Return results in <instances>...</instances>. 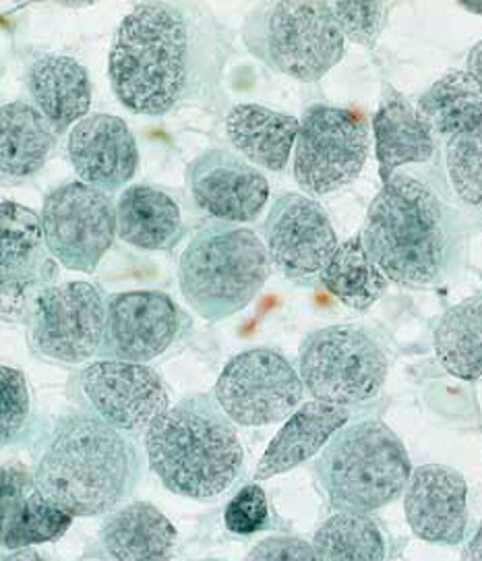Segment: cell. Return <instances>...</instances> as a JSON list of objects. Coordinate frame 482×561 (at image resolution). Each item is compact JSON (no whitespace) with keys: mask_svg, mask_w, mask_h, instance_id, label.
Returning <instances> with one entry per match:
<instances>
[{"mask_svg":"<svg viewBox=\"0 0 482 561\" xmlns=\"http://www.w3.org/2000/svg\"><path fill=\"white\" fill-rule=\"evenodd\" d=\"M305 383L297 367L274 348H251L228 360L214 398L239 427L288 421L300 409Z\"/></svg>","mask_w":482,"mask_h":561,"instance_id":"10","label":"cell"},{"mask_svg":"<svg viewBox=\"0 0 482 561\" xmlns=\"http://www.w3.org/2000/svg\"><path fill=\"white\" fill-rule=\"evenodd\" d=\"M141 474V460L127 433L95 412L62 414L46 437L34 479L39 493L71 516L114 512Z\"/></svg>","mask_w":482,"mask_h":561,"instance_id":"3","label":"cell"},{"mask_svg":"<svg viewBox=\"0 0 482 561\" xmlns=\"http://www.w3.org/2000/svg\"><path fill=\"white\" fill-rule=\"evenodd\" d=\"M371 150L365 116L317 104L300 118L295 146V181L305 193L321 197L360 176Z\"/></svg>","mask_w":482,"mask_h":561,"instance_id":"9","label":"cell"},{"mask_svg":"<svg viewBox=\"0 0 482 561\" xmlns=\"http://www.w3.org/2000/svg\"><path fill=\"white\" fill-rule=\"evenodd\" d=\"M410 530L431 545H460L468 530V483L446 465L414 468L404 491Z\"/></svg>","mask_w":482,"mask_h":561,"instance_id":"18","label":"cell"},{"mask_svg":"<svg viewBox=\"0 0 482 561\" xmlns=\"http://www.w3.org/2000/svg\"><path fill=\"white\" fill-rule=\"evenodd\" d=\"M388 280L425 290L456 278L464 265L462 214L428 181L398 172L375 195L360 230Z\"/></svg>","mask_w":482,"mask_h":561,"instance_id":"2","label":"cell"},{"mask_svg":"<svg viewBox=\"0 0 482 561\" xmlns=\"http://www.w3.org/2000/svg\"><path fill=\"white\" fill-rule=\"evenodd\" d=\"M197 561H222V560H197Z\"/></svg>","mask_w":482,"mask_h":561,"instance_id":"42","label":"cell"},{"mask_svg":"<svg viewBox=\"0 0 482 561\" xmlns=\"http://www.w3.org/2000/svg\"><path fill=\"white\" fill-rule=\"evenodd\" d=\"M60 263L50 253L42 218L15 202L0 206V300L4 323H27L37 297L58 284Z\"/></svg>","mask_w":482,"mask_h":561,"instance_id":"13","label":"cell"},{"mask_svg":"<svg viewBox=\"0 0 482 561\" xmlns=\"http://www.w3.org/2000/svg\"><path fill=\"white\" fill-rule=\"evenodd\" d=\"M244 561H319L313 542L298 537H269L257 542Z\"/></svg>","mask_w":482,"mask_h":561,"instance_id":"36","label":"cell"},{"mask_svg":"<svg viewBox=\"0 0 482 561\" xmlns=\"http://www.w3.org/2000/svg\"><path fill=\"white\" fill-rule=\"evenodd\" d=\"M149 468L174 495L207 502L241 477L239 433L214 396H188L146 431Z\"/></svg>","mask_w":482,"mask_h":561,"instance_id":"4","label":"cell"},{"mask_svg":"<svg viewBox=\"0 0 482 561\" xmlns=\"http://www.w3.org/2000/svg\"><path fill=\"white\" fill-rule=\"evenodd\" d=\"M55 127L30 102H9L0 111V172L7 183L37 174L56 148Z\"/></svg>","mask_w":482,"mask_h":561,"instance_id":"26","label":"cell"},{"mask_svg":"<svg viewBox=\"0 0 482 561\" xmlns=\"http://www.w3.org/2000/svg\"><path fill=\"white\" fill-rule=\"evenodd\" d=\"M39 218L56 262L81 274L95 272L118 234L111 195L81 181L50 191Z\"/></svg>","mask_w":482,"mask_h":561,"instance_id":"12","label":"cell"},{"mask_svg":"<svg viewBox=\"0 0 482 561\" xmlns=\"http://www.w3.org/2000/svg\"><path fill=\"white\" fill-rule=\"evenodd\" d=\"M319 561H390L391 542L371 514L337 512L319 524L313 539Z\"/></svg>","mask_w":482,"mask_h":561,"instance_id":"30","label":"cell"},{"mask_svg":"<svg viewBox=\"0 0 482 561\" xmlns=\"http://www.w3.org/2000/svg\"><path fill=\"white\" fill-rule=\"evenodd\" d=\"M437 360L447 374L477 381L482 377V295L449 307L433 332Z\"/></svg>","mask_w":482,"mask_h":561,"instance_id":"27","label":"cell"},{"mask_svg":"<svg viewBox=\"0 0 482 561\" xmlns=\"http://www.w3.org/2000/svg\"><path fill=\"white\" fill-rule=\"evenodd\" d=\"M242 39L265 67L302 83L328 76L346 55V38L323 0L257 2L242 23Z\"/></svg>","mask_w":482,"mask_h":561,"instance_id":"7","label":"cell"},{"mask_svg":"<svg viewBox=\"0 0 482 561\" xmlns=\"http://www.w3.org/2000/svg\"><path fill=\"white\" fill-rule=\"evenodd\" d=\"M223 524L234 535H255L269 526L267 495L257 483L242 486L228 502L223 512Z\"/></svg>","mask_w":482,"mask_h":561,"instance_id":"35","label":"cell"},{"mask_svg":"<svg viewBox=\"0 0 482 561\" xmlns=\"http://www.w3.org/2000/svg\"><path fill=\"white\" fill-rule=\"evenodd\" d=\"M297 369L313 400L351 409L379 396L390 374V358L369 330L330 325L302 340Z\"/></svg>","mask_w":482,"mask_h":561,"instance_id":"8","label":"cell"},{"mask_svg":"<svg viewBox=\"0 0 482 561\" xmlns=\"http://www.w3.org/2000/svg\"><path fill=\"white\" fill-rule=\"evenodd\" d=\"M351 421V411L328 402H305L276 433L261 456L255 481H267L315 458L332 442L335 433Z\"/></svg>","mask_w":482,"mask_h":561,"instance_id":"20","label":"cell"},{"mask_svg":"<svg viewBox=\"0 0 482 561\" xmlns=\"http://www.w3.org/2000/svg\"><path fill=\"white\" fill-rule=\"evenodd\" d=\"M416 113L431 133L449 139L482 123V85L468 71H449L418 98Z\"/></svg>","mask_w":482,"mask_h":561,"instance_id":"29","label":"cell"},{"mask_svg":"<svg viewBox=\"0 0 482 561\" xmlns=\"http://www.w3.org/2000/svg\"><path fill=\"white\" fill-rule=\"evenodd\" d=\"M372 137L383 185L398 174V169L431 162L437 151V139L421 114L391 85L383 88L379 108L372 116Z\"/></svg>","mask_w":482,"mask_h":561,"instance_id":"21","label":"cell"},{"mask_svg":"<svg viewBox=\"0 0 482 561\" xmlns=\"http://www.w3.org/2000/svg\"><path fill=\"white\" fill-rule=\"evenodd\" d=\"M272 260L260 237L239 225L202 226L179 260V286L188 307L207 321L246 309L269 278Z\"/></svg>","mask_w":482,"mask_h":561,"instance_id":"5","label":"cell"},{"mask_svg":"<svg viewBox=\"0 0 482 561\" xmlns=\"http://www.w3.org/2000/svg\"><path fill=\"white\" fill-rule=\"evenodd\" d=\"M409 449L379 419L337 431L319 454L317 479L337 512L372 514L404 495L412 477Z\"/></svg>","mask_w":482,"mask_h":561,"instance_id":"6","label":"cell"},{"mask_svg":"<svg viewBox=\"0 0 482 561\" xmlns=\"http://www.w3.org/2000/svg\"><path fill=\"white\" fill-rule=\"evenodd\" d=\"M0 489H2V514H9L13 507H18L34 489H36V479L21 462H4L2 465V479H0Z\"/></svg>","mask_w":482,"mask_h":561,"instance_id":"37","label":"cell"},{"mask_svg":"<svg viewBox=\"0 0 482 561\" xmlns=\"http://www.w3.org/2000/svg\"><path fill=\"white\" fill-rule=\"evenodd\" d=\"M108 299L92 282H62L46 288L30 316V340L37 355L81 365L100 355L106 334Z\"/></svg>","mask_w":482,"mask_h":561,"instance_id":"11","label":"cell"},{"mask_svg":"<svg viewBox=\"0 0 482 561\" xmlns=\"http://www.w3.org/2000/svg\"><path fill=\"white\" fill-rule=\"evenodd\" d=\"M344 38L372 50L381 36L391 2H330Z\"/></svg>","mask_w":482,"mask_h":561,"instance_id":"33","label":"cell"},{"mask_svg":"<svg viewBox=\"0 0 482 561\" xmlns=\"http://www.w3.org/2000/svg\"><path fill=\"white\" fill-rule=\"evenodd\" d=\"M120 241L144 251H172L183 239L181 206L167 191L129 185L116 202Z\"/></svg>","mask_w":482,"mask_h":561,"instance_id":"25","label":"cell"},{"mask_svg":"<svg viewBox=\"0 0 482 561\" xmlns=\"http://www.w3.org/2000/svg\"><path fill=\"white\" fill-rule=\"evenodd\" d=\"M92 412L127 435L146 433L170 409L162 377L148 365L102 358L79 374Z\"/></svg>","mask_w":482,"mask_h":561,"instance_id":"14","label":"cell"},{"mask_svg":"<svg viewBox=\"0 0 482 561\" xmlns=\"http://www.w3.org/2000/svg\"><path fill=\"white\" fill-rule=\"evenodd\" d=\"M188 323L181 307L160 290H130L108 297L106 334L100 355L141 363L164 355Z\"/></svg>","mask_w":482,"mask_h":561,"instance_id":"16","label":"cell"},{"mask_svg":"<svg viewBox=\"0 0 482 561\" xmlns=\"http://www.w3.org/2000/svg\"><path fill=\"white\" fill-rule=\"evenodd\" d=\"M186 187L195 206L228 225L257 220L269 199V183L263 172L223 148L205 150L188 164Z\"/></svg>","mask_w":482,"mask_h":561,"instance_id":"17","label":"cell"},{"mask_svg":"<svg viewBox=\"0 0 482 561\" xmlns=\"http://www.w3.org/2000/svg\"><path fill=\"white\" fill-rule=\"evenodd\" d=\"M69 160L81 183L114 193L129 185L139 148L129 125L114 114H90L69 131Z\"/></svg>","mask_w":482,"mask_h":561,"instance_id":"19","label":"cell"},{"mask_svg":"<svg viewBox=\"0 0 482 561\" xmlns=\"http://www.w3.org/2000/svg\"><path fill=\"white\" fill-rule=\"evenodd\" d=\"M232 32L204 2L149 0L120 21L108 57L112 92L146 116L222 100Z\"/></svg>","mask_w":482,"mask_h":561,"instance_id":"1","label":"cell"},{"mask_svg":"<svg viewBox=\"0 0 482 561\" xmlns=\"http://www.w3.org/2000/svg\"><path fill=\"white\" fill-rule=\"evenodd\" d=\"M466 71L482 85V39L470 48L468 58H466Z\"/></svg>","mask_w":482,"mask_h":561,"instance_id":"39","label":"cell"},{"mask_svg":"<svg viewBox=\"0 0 482 561\" xmlns=\"http://www.w3.org/2000/svg\"><path fill=\"white\" fill-rule=\"evenodd\" d=\"M321 286L354 311H367L388 290V276L375 263L363 234H354L335 249L332 260L319 274Z\"/></svg>","mask_w":482,"mask_h":561,"instance_id":"28","label":"cell"},{"mask_svg":"<svg viewBox=\"0 0 482 561\" xmlns=\"http://www.w3.org/2000/svg\"><path fill=\"white\" fill-rule=\"evenodd\" d=\"M446 172L460 204L482 209V123L447 139Z\"/></svg>","mask_w":482,"mask_h":561,"instance_id":"32","label":"cell"},{"mask_svg":"<svg viewBox=\"0 0 482 561\" xmlns=\"http://www.w3.org/2000/svg\"><path fill=\"white\" fill-rule=\"evenodd\" d=\"M2 561H50L46 560L42 553H37L36 549H19L7 553Z\"/></svg>","mask_w":482,"mask_h":561,"instance_id":"40","label":"cell"},{"mask_svg":"<svg viewBox=\"0 0 482 561\" xmlns=\"http://www.w3.org/2000/svg\"><path fill=\"white\" fill-rule=\"evenodd\" d=\"M73 520L74 516L50 504L36 486L18 507L2 514V547L19 551L32 545L58 541Z\"/></svg>","mask_w":482,"mask_h":561,"instance_id":"31","label":"cell"},{"mask_svg":"<svg viewBox=\"0 0 482 561\" xmlns=\"http://www.w3.org/2000/svg\"><path fill=\"white\" fill-rule=\"evenodd\" d=\"M27 90L32 104L48 118L56 133L67 131L90 116L92 79L74 58L37 57L27 69Z\"/></svg>","mask_w":482,"mask_h":561,"instance_id":"22","label":"cell"},{"mask_svg":"<svg viewBox=\"0 0 482 561\" xmlns=\"http://www.w3.org/2000/svg\"><path fill=\"white\" fill-rule=\"evenodd\" d=\"M460 7L466 9V11H470V13L482 15V2H460Z\"/></svg>","mask_w":482,"mask_h":561,"instance_id":"41","label":"cell"},{"mask_svg":"<svg viewBox=\"0 0 482 561\" xmlns=\"http://www.w3.org/2000/svg\"><path fill=\"white\" fill-rule=\"evenodd\" d=\"M460 561H482V523L474 530V535L468 539Z\"/></svg>","mask_w":482,"mask_h":561,"instance_id":"38","label":"cell"},{"mask_svg":"<svg viewBox=\"0 0 482 561\" xmlns=\"http://www.w3.org/2000/svg\"><path fill=\"white\" fill-rule=\"evenodd\" d=\"M263 234L272 265L290 280L319 276L340 247L325 207L300 193L279 195Z\"/></svg>","mask_w":482,"mask_h":561,"instance_id":"15","label":"cell"},{"mask_svg":"<svg viewBox=\"0 0 482 561\" xmlns=\"http://www.w3.org/2000/svg\"><path fill=\"white\" fill-rule=\"evenodd\" d=\"M300 121L261 104H237L226 116V135L234 150L260 169L282 172L297 146Z\"/></svg>","mask_w":482,"mask_h":561,"instance_id":"23","label":"cell"},{"mask_svg":"<svg viewBox=\"0 0 482 561\" xmlns=\"http://www.w3.org/2000/svg\"><path fill=\"white\" fill-rule=\"evenodd\" d=\"M176 539L174 524L148 502L116 507L100 530L102 547L114 561H170Z\"/></svg>","mask_w":482,"mask_h":561,"instance_id":"24","label":"cell"},{"mask_svg":"<svg viewBox=\"0 0 482 561\" xmlns=\"http://www.w3.org/2000/svg\"><path fill=\"white\" fill-rule=\"evenodd\" d=\"M2 412H0V439L2 446L15 444L30 421V390L25 375L13 367L0 369Z\"/></svg>","mask_w":482,"mask_h":561,"instance_id":"34","label":"cell"}]
</instances>
